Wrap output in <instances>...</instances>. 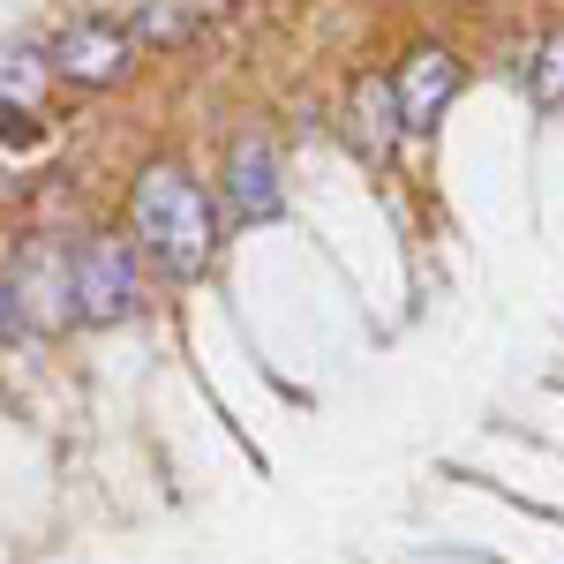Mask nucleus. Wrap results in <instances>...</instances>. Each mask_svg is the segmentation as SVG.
<instances>
[{
  "label": "nucleus",
  "instance_id": "obj_1",
  "mask_svg": "<svg viewBox=\"0 0 564 564\" xmlns=\"http://www.w3.org/2000/svg\"><path fill=\"white\" fill-rule=\"evenodd\" d=\"M135 241L166 263L174 279L212 271V257H218V212H212V196L181 174V166L159 159L151 174L135 181Z\"/></svg>",
  "mask_w": 564,
  "mask_h": 564
},
{
  "label": "nucleus",
  "instance_id": "obj_2",
  "mask_svg": "<svg viewBox=\"0 0 564 564\" xmlns=\"http://www.w3.org/2000/svg\"><path fill=\"white\" fill-rule=\"evenodd\" d=\"M68 302H76V324H121L143 308V286H135V257L121 234H98L68 257Z\"/></svg>",
  "mask_w": 564,
  "mask_h": 564
},
{
  "label": "nucleus",
  "instance_id": "obj_3",
  "mask_svg": "<svg viewBox=\"0 0 564 564\" xmlns=\"http://www.w3.org/2000/svg\"><path fill=\"white\" fill-rule=\"evenodd\" d=\"M45 61H53V76H68L76 90H113L135 61V39L121 23H106V15H84V23H68V31L53 39Z\"/></svg>",
  "mask_w": 564,
  "mask_h": 564
},
{
  "label": "nucleus",
  "instance_id": "obj_4",
  "mask_svg": "<svg viewBox=\"0 0 564 564\" xmlns=\"http://www.w3.org/2000/svg\"><path fill=\"white\" fill-rule=\"evenodd\" d=\"M459 98V61L444 53V45H414L406 61H399V76H391V106H399V129L422 135L436 129V113Z\"/></svg>",
  "mask_w": 564,
  "mask_h": 564
},
{
  "label": "nucleus",
  "instance_id": "obj_5",
  "mask_svg": "<svg viewBox=\"0 0 564 564\" xmlns=\"http://www.w3.org/2000/svg\"><path fill=\"white\" fill-rule=\"evenodd\" d=\"M218 196H226V212L234 218H271L286 204V188H279V151H271V135H234L226 143V181H218Z\"/></svg>",
  "mask_w": 564,
  "mask_h": 564
},
{
  "label": "nucleus",
  "instance_id": "obj_6",
  "mask_svg": "<svg viewBox=\"0 0 564 564\" xmlns=\"http://www.w3.org/2000/svg\"><path fill=\"white\" fill-rule=\"evenodd\" d=\"M8 294H15V324H39V332H68V324H76V302H68V257H61V249H39V257L8 279Z\"/></svg>",
  "mask_w": 564,
  "mask_h": 564
},
{
  "label": "nucleus",
  "instance_id": "obj_7",
  "mask_svg": "<svg viewBox=\"0 0 564 564\" xmlns=\"http://www.w3.org/2000/svg\"><path fill=\"white\" fill-rule=\"evenodd\" d=\"M347 121H354V143L369 151V159H391V143H399V106H391V84L384 76H361L354 84V106H347Z\"/></svg>",
  "mask_w": 564,
  "mask_h": 564
},
{
  "label": "nucleus",
  "instance_id": "obj_8",
  "mask_svg": "<svg viewBox=\"0 0 564 564\" xmlns=\"http://www.w3.org/2000/svg\"><path fill=\"white\" fill-rule=\"evenodd\" d=\"M45 84H53V61H45V53H31V45H0V106L39 113Z\"/></svg>",
  "mask_w": 564,
  "mask_h": 564
},
{
  "label": "nucleus",
  "instance_id": "obj_9",
  "mask_svg": "<svg viewBox=\"0 0 564 564\" xmlns=\"http://www.w3.org/2000/svg\"><path fill=\"white\" fill-rule=\"evenodd\" d=\"M527 90L542 98V106H564V31L534 45V61H527Z\"/></svg>",
  "mask_w": 564,
  "mask_h": 564
},
{
  "label": "nucleus",
  "instance_id": "obj_10",
  "mask_svg": "<svg viewBox=\"0 0 564 564\" xmlns=\"http://www.w3.org/2000/svg\"><path fill=\"white\" fill-rule=\"evenodd\" d=\"M0 143H15V151H31V143H39V121H31L23 106H0Z\"/></svg>",
  "mask_w": 564,
  "mask_h": 564
},
{
  "label": "nucleus",
  "instance_id": "obj_11",
  "mask_svg": "<svg viewBox=\"0 0 564 564\" xmlns=\"http://www.w3.org/2000/svg\"><path fill=\"white\" fill-rule=\"evenodd\" d=\"M15 339V294H8V279H0V347Z\"/></svg>",
  "mask_w": 564,
  "mask_h": 564
}]
</instances>
